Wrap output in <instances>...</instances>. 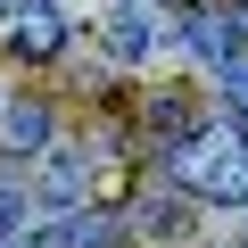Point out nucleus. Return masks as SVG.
Returning a JSON list of instances; mask_svg holds the SVG:
<instances>
[{
    "label": "nucleus",
    "instance_id": "nucleus-2",
    "mask_svg": "<svg viewBox=\"0 0 248 248\" xmlns=\"http://www.w3.org/2000/svg\"><path fill=\"white\" fill-rule=\"evenodd\" d=\"M0 42H9L17 58H58L66 50V9L58 0H9V33Z\"/></svg>",
    "mask_w": 248,
    "mask_h": 248
},
{
    "label": "nucleus",
    "instance_id": "nucleus-12",
    "mask_svg": "<svg viewBox=\"0 0 248 248\" xmlns=\"http://www.w3.org/2000/svg\"><path fill=\"white\" fill-rule=\"evenodd\" d=\"M0 9H9V0H0Z\"/></svg>",
    "mask_w": 248,
    "mask_h": 248
},
{
    "label": "nucleus",
    "instance_id": "nucleus-3",
    "mask_svg": "<svg viewBox=\"0 0 248 248\" xmlns=\"http://www.w3.org/2000/svg\"><path fill=\"white\" fill-rule=\"evenodd\" d=\"M157 42H166L157 0H124V9H116V25H108V50H116V58H149Z\"/></svg>",
    "mask_w": 248,
    "mask_h": 248
},
{
    "label": "nucleus",
    "instance_id": "nucleus-13",
    "mask_svg": "<svg viewBox=\"0 0 248 248\" xmlns=\"http://www.w3.org/2000/svg\"><path fill=\"white\" fill-rule=\"evenodd\" d=\"M240 248H248V240H240Z\"/></svg>",
    "mask_w": 248,
    "mask_h": 248
},
{
    "label": "nucleus",
    "instance_id": "nucleus-6",
    "mask_svg": "<svg viewBox=\"0 0 248 248\" xmlns=\"http://www.w3.org/2000/svg\"><path fill=\"white\" fill-rule=\"evenodd\" d=\"M232 33H240V25H232L223 9H215V17H207V9H190V25H182L190 58H232Z\"/></svg>",
    "mask_w": 248,
    "mask_h": 248
},
{
    "label": "nucleus",
    "instance_id": "nucleus-7",
    "mask_svg": "<svg viewBox=\"0 0 248 248\" xmlns=\"http://www.w3.org/2000/svg\"><path fill=\"white\" fill-rule=\"evenodd\" d=\"M141 232H149V240H182V232H190V207H182L174 190H141Z\"/></svg>",
    "mask_w": 248,
    "mask_h": 248
},
{
    "label": "nucleus",
    "instance_id": "nucleus-8",
    "mask_svg": "<svg viewBox=\"0 0 248 248\" xmlns=\"http://www.w3.org/2000/svg\"><path fill=\"white\" fill-rule=\"evenodd\" d=\"M42 199H50V207H75V199H83V157L58 149V157L42 166Z\"/></svg>",
    "mask_w": 248,
    "mask_h": 248
},
{
    "label": "nucleus",
    "instance_id": "nucleus-11",
    "mask_svg": "<svg viewBox=\"0 0 248 248\" xmlns=\"http://www.w3.org/2000/svg\"><path fill=\"white\" fill-rule=\"evenodd\" d=\"M157 9H199V0H157Z\"/></svg>",
    "mask_w": 248,
    "mask_h": 248
},
{
    "label": "nucleus",
    "instance_id": "nucleus-9",
    "mask_svg": "<svg viewBox=\"0 0 248 248\" xmlns=\"http://www.w3.org/2000/svg\"><path fill=\"white\" fill-rule=\"evenodd\" d=\"M108 232L116 223H99V215H66V223L42 232V248H108Z\"/></svg>",
    "mask_w": 248,
    "mask_h": 248
},
{
    "label": "nucleus",
    "instance_id": "nucleus-1",
    "mask_svg": "<svg viewBox=\"0 0 248 248\" xmlns=\"http://www.w3.org/2000/svg\"><path fill=\"white\" fill-rule=\"evenodd\" d=\"M166 174L190 190V199H215V207H248V141L223 133V124H199L190 141L166 149Z\"/></svg>",
    "mask_w": 248,
    "mask_h": 248
},
{
    "label": "nucleus",
    "instance_id": "nucleus-4",
    "mask_svg": "<svg viewBox=\"0 0 248 248\" xmlns=\"http://www.w3.org/2000/svg\"><path fill=\"white\" fill-rule=\"evenodd\" d=\"M149 133H157V149H174V141H190V133H199L190 91H157V99H149Z\"/></svg>",
    "mask_w": 248,
    "mask_h": 248
},
{
    "label": "nucleus",
    "instance_id": "nucleus-5",
    "mask_svg": "<svg viewBox=\"0 0 248 248\" xmlns=\"http://www.w3.org/2000/svg\"><path fill=\"white\" fill-rule=\"evenodd\" d=\"M0 141H9V149H50V108H42V99L0 108Z\"/></svg>",
    "mask_w": 248,
    "mask_h": 248
},
{
    "label": "nucleus",
    "instance_id": "nucleus-10",
    "mask_svg": "<svg viewBox=\"0 0 248 248\" xmlns=\"http://www.w3.org/2000/svg\"><path fill=\"white\" fill-rule=\"evenodd\" d=\"M223 91H232V108H240V124H248V58H223Z\"/></svg>",
    "mask_w": 248,
    "mask_h": 248
}]
</instances>
